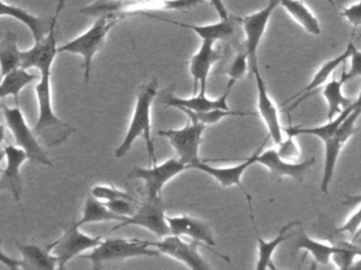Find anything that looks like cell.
Listing matches in <instances>:
<instances>
[{
  "label": "cell",
  "instance_id": "4fadbf2b",
  "mask_svg": "<svg viewBox=\"0 0 361 270\" xmlns=\"http://www.w3.org/2000/svg\"><path fill=\"white\" fill-rule=\"evenodd\" d=\"M147 243L149 246L158 249L164 255L181 262L191 269H211L210 264L200 255V251H198V247L202 244L195 240L191 243L185 242L181 238V236L170 234V236H164L161 240H158V242L147 240Z\"/></svg>",
  "mask_w": 361,
  "mask_h": 270
},
{
  "label": "cell",
  "instance_id": "6da1fadb",
  "mask_svg": "<svg viewBox=\"0 0 361 270\" xmlns=\"http://www.w3.org/2000/svg\"><path fill=\"white\" fill-rule=\"evenodd\" d=\"M158 86H159L158 80L154 78L149 84H142L139 88L134 114L123 141L115 150L116 158H124L132 149L135 141L139 137H142L149 154V166L157 164L155 146L152 139L151 112L154 99L158 93Z\"/></svg>",
  "mask_w": 361,
  "mask_h": 270
},
{
  "label": "cell",
  "instance_id": "4dcf8cb0",
  "mask_svg": "<svg viewBox=\"0 0 361 270\" xmlns=\"http://www.w3.org/2000/svg\"><path fill=\"white\" fill-rule=\"evenodd\" d=\"M345 82L339 79H331L323 86L322 95L327 103L329 111H327V120L335 118L344 108L348 107L353 103L350 98L343 94V86Z\"/></svg>",
  "mask_w": 361,
  "mask_h": 270
},
{
  "label": "cell",
  "instance_id": "5bb4252c",
  "mask_svg": "<svg viewBox=\"0 0 361 270\" xmlns=\"http://www.w3.org/2000/svg\"><path fill=\"white\" fill-rule=\"evenodd\" d=\"M267 139H265L263 143L253 152L250 158H247L244 162L236 165V166L219 168V167L211 166V165L207 164L206 162L200 160L196 162L195 164L191 165L190 169H196V170L202 171V172L210 175L215 181H219L221 187L228 188L232 187V186H238V187L244 192L247 200H251V196L249 195L248 192L246 191L244 186H243L242 177L244 173L246 172L247 169L250 168L252 165L257 164V155H259V152L263 150Z\"/></svg>",
  "mask_w": 361,
  "mask_h": 270
},
{
  "label": "cell",
  "instance_id": "ee69618b",
  "mask_svg": "<svg viewBox=\"0 0 361 270\" xmlns=\"http://www.w3.org/2000/svg\"><path fill=\"white\" fill-rule=\"evenodd\" d=\"M352 268H360V269H361V263H360V262H356V263H355L354 265H353Z\"/></svg>",
  "mask_w": 361,
  "mask_h": 270
},
{
  "label": "cell",
  "instance_id": "ac0fdd59",
  "mask_svg": "<svg viewBox=\"0 0 361 270\" xmlns=\"http://www.w3.org/2000/svg\"><path fill=\"white\" fill-rule=\"evenodd\" d=\"M314 156L301 162H288L279 155L278 150H262L257 158V164L263 165L276 177H289L295 181H302L306 172L314 164Z\"/></svg>",
  "mask_w": 361,
  "mask_h": 270
},
{
  "label": "cell",
  "instance_id": "bcb514c9",
  "mask_svg": "<svg viewBox=\"0 0 361 270\" xmlns=\"http://www.w3.org/2000/svg\"><path fill=\"white\" fill-rule=\"evenodd\" d=\"M338 2H343L344 0H337Z\"/></svg>",
  "mask_w": 361,
  "mask_h": 270
},
{
  "label": "cell",
  "instance_id": "603a6c76",
  "mask_svg": "<svg viewBox=\"0 0 361 270\" xmlns=\"http://www.w3.org/2000/svg\"><path fill=\"white\" fill-rule=\"evenodd\" d=\"M235 82L229 80L226 89L225 93L221 97L216 99L209 98L206 93H197L189 98H183V97L173 96V95H166L164 98V103L166 107L187 108L195 112H206L211 110H231L228 105V97L231 92L232 86Z\"/></svg>",
  "mask_w": 361,
  "mask_h": 270
},
{
  "label": "cell",
  "instance_id": "83f0119b",
  "mask_svg": "<svg viewBox=\"0 0 361 270\" xmlns=\"http://www.w3.org/2000/svg\"><path fill=\"white\" fill-rule=\"evenodd\" d=\"M305 250L314 257V262L320 265H327L331 261L334 253L338 250L337 244L320 242L308 236L304 231L300 232L295 243V251Z\"/></svg>",
  "mask_w": 361,
  "mask_h": 270
},
{
  "label": "cell",
  "instance_id": "4316f807",
  "mask_svg": "<svg viewBox=\"0 0 361 270\" xmlns=\"http://www.w3.org/2000/svg\"><path fill=\"white\" fill-rule=\"evenodd\" d=\"M280 6L285 8L307 33L319 36L321 34L320 22L314 13L301 0H280Z\"/></svg>",
  "mask_w": 361,
  "mask_h": 270
},
{
  "label": "cell",
  "instance_id": "484cf974",
  "mask_svg": "<svg viewBox=\"0 0 361 270\" xmlns=\"http://www.w3.org/2000/svg\"><path fill=\"white\" fill-rule=\"evenodd\" d=\"M37 79L35 74L29 73L24 68H18L3 76L0 86V97L11 96L16 99V105H20V94L28 84H32Z\"/></svg>",
  "mask_w": 361,
  "mask_h": 270
},
{
  "label": "cell",
  "instance_id": "60d3db41",
  "mask_svg": "<svg viewBox=\"0 0 361 270\" xmlns=\"http://www.w3.org/2000/svg\"><path fill=\"white\" fill-rule=\"evenodd\" d=\"M1 263H3L4 265L8 266V267L12 270L22 268V262H20V259H12V257L6 255L5 252H3V251H1Z\"/></svg>",
  "mask_w": 361,
  "mask_h": 270
},
{
  "label": "cell",
  "instance_id": "1f68e13d",
  "mask_svg": "<svg viewBox=\"0 0 361 270\" xmlns=\"http://www.w3.org/2000/svg\"><path fill=\"white\" fill-rule=\"evenodd\" d=\"M181 112L185 114L189 117L190 120L195 122H200V124H214L221 122L224 118L229 117V116H257L255 112H246V111H236V110H211V111L206 112H195L192 110L187 109V108H178Z\"/></svg>",
  "mask_w": 361,
  "mask_h": 270
},
{
  "label": "cell",
  "instance_id": "e575fe53",
  "mask_svg": "<svg viewBox=\"0 0 361 270\" xmlns=\"http://www.w3.org/2000/svg\"><path fill=\"white\" fill-rule=\"evenodd\" d=\"M248 67H250V65H249V56L246 50L240 51L228 68L227 75L229 76V80L236 82L244 78L248 72Z\"/></svg>",
  "mask_w": 361,
  "mask_h": 270
},
{
  "label": "cell",
  "instance_id": "f35d334b",
  "mask_svg": "<svg viewBox=\"0 0 361 270\" xmlns=\"http://www.w3.org/2000/svg\"><path fill=\"white\" fill-rule=\"evenodd\" d=\"M342 16L355 27L361 25V0L357 4H352L348 8H343L342 11Z\"/></svg>",
  "mask_w": 361,
  "mask_h": 270
},
{
  "label": "cell",
  "instance_id": "7c38bea8",
  "mask_svg": "<svg viewBox=\"0 0 361 270\" xmlns=\"http://www.w3.org/2000/svg\"><path fill=\"white\" fill-rule=\"evenodd\" d=\"M279 6H280V0H269L265 8L251 14L245 15L240 18V23L245 33V50L249 56L251 70L259 67L257 50L267 29L270 17Z\"/></svg>",
  "mask_w": 361,
  "mask_h": 270
},
{
  "label": "cell",
  "instance_id": "5b68a950",
  "mask_svg": "<svg viewBox=\"0 0 361 270\" xmlns=\"http://www.w3.org/2000/svg\"><path fill=\"white\" fill-rule=\"evenodd\" d=\"M147 240L138 238H103L102 242L82 259H88L94 269H100L103 264L109 262L126 261L133 257H159L160 251L151 248Z\"/></svg>",
  "mask_w": 361,
  "mask_h": 270
},
{
  "label": "cell",
  "instance_id": "7bdbcfd3",
  "mask_svg": "<svg viewBox=\"0 0 361 270\" xmlns=\"http://www.w3.org/2000/svg\"><path fill=\"white\" fill-rule=\"evenodd\" d=\"M361 236V227L359 228L358 231H357V233L355 234L354 238H353V242H356L357 240H358L359 238Z\"/></svg>",
  "mask_w": 361,
  "mask_h": 270
},
{
  "label": "cell",
  "instance_id": "8992f818",
  "mask_svg": "<svg viewBox=\"0 0 361 270\" xmlns=\"http://www.w3.org/2000/svg\"><path fill=\"white\" fill-rule=\"evenodd\" d=\"M1 109H3L8 129L11 131L14 139H16V146L27 152L30 162L52 168L54 162L48 158L45 150L42 147L41 141L35 134L33 128L29 127L28 122L20 110V105L10 108L3 99Z\"/></svg>",
  "mask_w": 361,
  "mask_h": 270
},
{
  "label": "cell",
  "instance_id": "f1b7e54d",
  "mask_svg": "<svg viewBox=\"0 0 361 270\" xmlns=\"http://www.w3.org/2000/svg\"><path fill=\"white\" fill-rule=\"evenodd\" d=\"M126 217L115 214L113 211L107 208L103 200H98L90 193L86 198L83 215H82L81 219L78 221V224L80 226H83L86 224L101 223V221H122Z\"/></svg>",
  "mask_w": 361,
  "mask_h": 270
},
{
  "label": "cell",
  "instance_id": "277c9868",
  "mask_svg": "<svg viewBox=\"0 0 361 270\" xmlns=\"http://www.w3.org/2000/svg\"><path fill=\"white\" fill-rule=\"evenodd\" d=\"M202 0H96L84 6L80 12L86 16L99 17L105 14H120L130 17L145 15L152 11H185L197 6Z\"/></svg>",
  "mask_w": 361,
  "mask_h": 270
},
{
  "label": "cell",
  "instance_id": "ffe728a7",
  "mask_svg": "<svg viewBox=\"0 0 361 270\" xmlns=\"http://www.w3.org/2000/svg\"><path fill=\"white\" fill-rule=\"evenodd\" d=\"M354 46L355 44H353V41H350V44H348V46H346L345 51H343V53H341L339 56L335 57V58L333 59H329L326 63H323V65H321L320 69H319L318 71H317V73L314 74L312 82H310L305 88L299 91L297 94L293 95V96H291L290 98H288L285 101L284 105H287V103H290V101L297 99V101H295L293 105H291L290 107L288 108L289 111H293V110L295 109V108H297L302 101H305L308 97L312 96L317 89H319L320 86H324V84H326L327 80L329 79L331 74L338 69V67H339L340 65H342V63H345L348 59H350V55H352L353 52V46Z\"/></svg>",
  "mask_w": 361,
  "mask_h": 270
},
{
  "label": "cell",
  "instance_id": "9a60e30c",
  "mask_svg": "<svg viewBox=\"0 0 361 270\" xmlns=\"http://www.w3.org/2000/svg\"><path fill=\"white\" fill-rule=\"evenodd\" d=\"M166 219H168L169 226H170L171 234L188 236L195 242L204 245L210 250L214 251L212 247L216 246V242H215L210 226L206 221L185 214L175 215V217L166 215ZM217 255L229 263V257L221 255V253H217Z\"/></svg>",
  "mask_w": 361,
  "mask_h": 270
},
{
  "label": "cell",
  "instance_id": "d590c367",
  "mask_svg": "<svg viewBox=\"0 0 361 270\" xmlns=\"http://www.w3.org/2000/svg\"><path fill=\"white\" fill-rule=\"evenodd\" d=\"M141 202H135L130 200H114L104 202L107 208L113 211L115 214L122 217H132L138 210Z\"/></svg>",
  "mask_w": 361,
  "mask_h": 270
},
{
  "label": "cell",
  "instance_id": "3957f363",
  "mask_svg": "<svg viewBox=\"0 0 361 270\" xmlns=\"http://www.w3.org/2000/svg\"><path fill=\"white\" fill-rule=\"evenodd\" d=\"M123 19L126 17L120 14L101 15L97 17L96 21L90 29L71 41L59 46V53L80 55L83 58L82 67L84 69V82L86 86L90 84L94 56L102 49L109 32Z\"/></svg>",
  "mask_w": 361,
  "mask_h": 270
},
{
  "label": "cell",
  "instance_id": "cb8c5ba5",
  "mask_svg": "<svg viewBox=\"0 0 361 270\" xmlns=\"http://www.w3.org/2000/svg\"><path fill=\"white\" fill-rule=\"evenodd\" d=\"M145 16L153 17V18L159 19L166 22L192 30L200 39L211 40L214 42L219 41V40H228L233 37L235 34L236 22H240V18H238V17L229 16L228 18L221 19L215 23L200 25L177 22V21L169 20V19L159 18V17L154 16L152 14H145Z\"/></svg>",
  "mask_w": 361,
  "mask_h": 270
},
{
  "label": "cell",
  "instance_id": "ba28073f",
  "mask_svg": "<svg viewBox=\"0 0 361 270\" xmlns=\"http://www.w3.org/2000/svg\"><path fill=\"white\" fill-rule=\"evenodd\" d=\"M80 227L81 226L75 221L64 224V233L54 242L52 252L58 257L60 269H64L71 259L81 257L85 251L92 250L102 242L104 236H87Z\"/></svg>",
  "mask_w": 361,
  "mask_h": 270
},
{
  "label": "cell",
  "instance_id": "d4e9b609",
  "mask_svg": "<svg viewBox=\"0 0 361 270\" xmlns=\"http://www.w3.org/2000/svg\"><path fill=\"white\" fill-rule=\"evenodd\" d=\"M16 247L22 255L23 269L54 270L59 268V259L54 252V243L41 246L37 244H20Z\"/></svg>",
  "mask_w": 361,
  "mask_h": 270
},
{
  "label": "cell",
  "instance_id": "8fae6325",
  "mask_svg": "<svg viewBox=\"0 0 361 270\" xmlns=\"http://www.w3.org/2000/svg\"><path fill=\"white\" fill-rule=\"evenodd\" d=\"M164 204L161 196L156 200H145L139 205L138 210L132 217H126L119 221L109 233L117 231L126 226H140L153 232L158 238L170 236L171 229L164 213Z\"/></svg>",
  "mask_w": 361,
  "mask_h": 270
},
{
  "label": "cell",
  "instance_id": "836d02e7",
  "mask_svg": "<svg viewBox=\"0 0 361 270\" xmlns=\"http://www.w3.org/2000/svg\"><path fill=\"white\" fill-rule=\"evenodd\" d=\"M90 193H92L94 198L103 200V202L114 200H135V202H140V200H137L135 196H133L132 194L123 191V190L118 189V188L114 187V186L97 185L92 188Z\"/></svg>",
  "mask_w": 361,
  "mask_h": 270
},
{
  "label": "cell",
  "instance_id": "d6986e66",
  "mask_svg": "<svg viewBox=\"0 0 361 270\" xmlns=\"http://www.w3.org/2000/svg\"><path fill=\"white\" fill-rule=\"evenodd\" d=\"M7 164L1 170V189L8 190L13 195L14 200L20 204L23 193V179L20 168L26 160H29L28 154L18 146L6 145L4 147Z\"/></svg>",
  "mask_w": 361,
  "mask_h": 270
},
{
  "label": "cell",
  "instance_id": "f546056e",
  "mask_svg": "<svg viewBox=\"0 0 361 270\" xmlns=\"http://www.w3.org/2000/svg\"><path fill=\"white\" fill-rule=\"evenodd\" d=\"M0 65L3 76L22 67V51L18 49V36L13 32L8 31L0 42Z\"/></svg>",
  "mask_w": 361,
  "mask_h": 270
},
{
  "label": "cell",
  "instance_id": "52a82bcc",
  "mask_svg": "<svg viewBox=\"0 0 361 270\" xmlns=\"http://www.w3.org/2000/svg\"><path fill=\"white\" fill-rule=\"evenodd\" d=\"M188 169H190L189 166L179 158H170L162 164L149 166V168L135 167L128 173V177L143 181L145 200H156L160 198L162 189L171 179Z\"/></svg>",
  "mask_w": 361,
  "mask_h": 270
},
{
  "label": "cell",
  "instance_id": "7a4b0ae2",
  "mask_svg": "<svg viewBox=\"0 0 361 270\" xmlns=\"http://www.w3.org/2000/svg\"><path fill=\"white\" fill-rule=\"evenodd\" d=\"M39 117L33 127L39 141L48 148L59 147L68 141L75 132L68 122H63L56 116L52 105L51 71L42 72L39 82L35 84Z\"/></svg>",
  "mask_w": 361,
  "mask_h": 270
},
{
  "label": "cell",
  "instance_id": "44dd1931",
  "mask_svg": "<svg viewBox=\"0 0 361 270\" xmlns=\"http://www.w3.org/2000/svg\"><path fill=\"white\" fill-rule=\"evenodd\" d=\"M0 16L11 17L24 23L32 34L35 42L44 39L48 35L54 22V15L48 18L35 16L25 8L16 4H8L5 0H1L0 2Z\"/></svg>",
  "mask_w": 361,
  "mask_h": 270
},
{
  "label": "cell",
  "instance_id": "2e32d148",
  "mask_svg": "<svg viewBox=\"0 0 361 270\" xmlns=\"http://www.w3.org/2000/svg\"><path fill=\"white\" fill-rule=\"evenodd\" d=\"M214 44L211 40H202L197 52L190 59L189 71L193 78L194 95L206 93L211 70L221 59V53L214 48Z\"/></svg>",
  "mask_w": 361,
  "mask_h": 270
},
{
  "label": "cell",
  "instance_id": "9c48e42d",
  "mask_svg": "<svg viewBox=\"0 0 361 270\" xmlns=\"http://www.w3.org/2000/svg\"><path fill=\"white\" fill-rule=\"evenodd\" d=\"M206 128V124L189 120V122L183 128L159 130L158 134L169 139L179 160L187 164L190 168L191 165L202 160L200 156V147Z\"/></svg>",
  "mask_w": 361,
  "mask_h": 270
},
{
  "label": "cell",
  "instance_id": "8d00e7d4",
  "mask_svg": "<svg viewBox=\"0 0 361 270\" xmlns=\"http://www.w3.org/2000/svg\"><path fill=\"white\" fill-rule=\"evenodd\" d=\"M295 136L287 135L286 139H283L278 145V153L283 160H288V162H295L299 160L301 155L299 146L295 143Z\"/></svg>",
  "mask_w": 361,
  "mask_h": 270
},
{
  "label": "cell",
  "instance_id": "d6a6232c",
  "mask_svg": "<svg viewBox=\"0 0 361 270\" xmlns=\"http://www.w3.org/2000/svg\"><path fill=\"white\" fill-rule=\"evenodd\" d=\"M338 250L331 257V262L340 269H350L353 267L356 257H361V248L354 243L340 242Z\"/></svg>",
  "mask_w": 361,
  "mask_h": 270
},
{
  "label": "cell",
  "instance_id": "f6af8a7d",
  "mask_svg": "<svg viewBox=\"0 0 361 270\" xmlns=\"http://www.w3.org/2000/svg\"><path fill=\"white\" fill-rule=\"evenodd\" d=\"M327 1H329V4H331V6H335V2H334L333 0H327Z\"/></svg>",
  "mask_w": 361,
  "mask_h": 270
},
{
  "label": "cell",
  "instance_id": "ab89813d",
  "mask_svg": "<svg viewBox=\"0 0 361 270\" xmlns=\"http://www.w3.org/2000/svg\"><path fill=\"white\" fill-rule=\"evenodd\" d=\"M204 1L209 2V4L214 8V10L216 11L217 15L219 16V19H226L230 16L223 0H202V2Z\"/></svg>",
  "mask_w": 361,
  "mask_h": 270
},
{
  "label": "cell",
  "instance_id": "7402d4cb",
  "mask_svg": "<svg viewBox=\"0 0 361 270\" xmlns=\"http://www.w3.org/2000/svg\"><path fill=\"white\" fill-rule=\"evenodd\" d=\"M248 202L249 211H250L251 221H252L253 229H255V238L257 242V262L255 269L264 270L268 269H276V266L274 265L272 262V255H274L276 249L280 246L282 243L285 240H288L290 236L287 234V232L291 229V228L295 227V226L301 225L299 221H290V223L286 224L283 226L282 229L279 231L278 236L271 240H265L259 236V230H257V224H255V217H253L252 207H251V200H247Z\"/></svg>",
  "mask_w": 361,
  "mask_h": 270
},
{
  "label": "cell",
  "instance_id": "74e56055",
  "mask_svg": "<svg viewBox=\"0 0 361 270\" xmlns=\"http://www.w3.org/2000/svg\"><path fill=\"white\" fill-rule=\"evenodd\" d=\"M350 59V69H348V71L343 72L341 77H340L343 82L361 77V51L358 50L355 46H353V52Z\"/></svg>",
  "mask_w": 361,
  "mask_h": 270
},
{
  "label": "cell",
  "instance_id": "30bf717a",
  "mask_svg": "<svg viewBox=\"0 0 361 270\" xmlns=\"http://www.w3.org/2000/svg\"><path fill=\"white\" fill-rule=\"evenodd\" d=\"M66 4V0H58L56 13H54V22L52 25L48 35L44 39L35 42V46L29 50L22 51V68L28 70L35 68L42 72L51 71L54 59L59 53L58 41H56V27H58L59 17Z\"/></svg>",
  "mask_w": 361,
  "mask_h": 270
},
{
  "label": "cell",
  "instance_id": "b9f144b4",
  "mask_svg": "<svg viewBox=\"0 0 361 270\" xmlns=\"http://www.w3.org/2000/svg\"><path fill=\"white\" fill-rule=\"evenodd\" d=\"M353 105H354L355 107L361 109V90L360 92H359L358 97H357V98L355 99L354 101H353Z\"/></svg>",
  "mask_w": 361,
  "mask_h": 270
},
{
  "label": "cell",
  "instance_id": "e0dca14e",
  "mask_svg": "<svg viewBox=\"0 0 361 270\" xmlns=\"http://www.w3.org/2000/svg\"><path fill=\"white\" fill-rule=\"evenodd\" d=\"M251 72L255 75V84H257V111L267 128L269 136L274 139L276 145H279L284 139H283L284 128L281 124L278 108L268 93L265 80L262 77L259 67L251 70Z\"/></svg>",
  "mask_w": 361,
  "mask_h": 270
}]
</instances>
